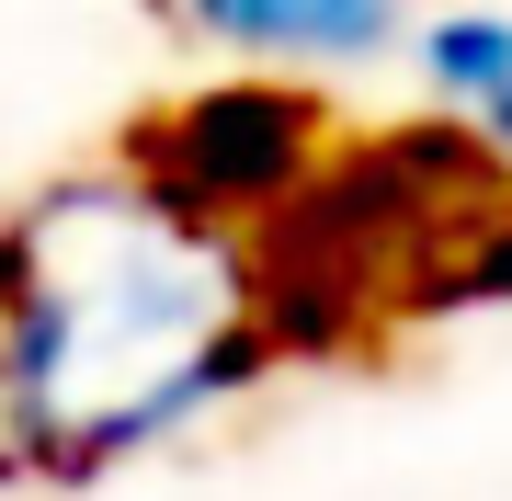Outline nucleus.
<instances>
[{
    "label": "nucleus",
    "instance_id": "obj_1",
    "mask_svg": "<svg viewBox=\"0 0 512 501\" xmlns=\"http://www.w3.org/2000/svg\"><path fill=\"white\" fill-rule=\"evenodd\" d=\"M274 308L217 194L137 160L69 171L0 228V467L103 490L251 399Z\"/></svg>",
    "mask_w": 512,
    "mask_h": 501
},
{
    "label": "nucleus",
    "instance_id": "obj_3",
    "mask_svg": "<svg viewBox=\"0 0 512 501\" xmlns=\"http://www.w3.org/2000/svg\"><path fill=\"white\" fill-rule=\"evenodd\" d=\"M410 80L433 92L444 126H467L490 160H512V12L490 0H444V12L410 23Z\"/></svg>",
    "mask_w": 512,
    "mask_h": 501
},
{
    "label": "nucleus",
    "instance_id": "obj_2",
    "mask_svg": "<svg viewBox=\"0 0 512 501\" xmlns=\"http://www.w3.org/2000/svg\"><path fill=\"white\" fill-rule=\"evenodd\" d=\"M160 23L274 80H342L410 46L421 0H160Z\"/></svg>",
    "mask_w": 512,
    "mask_h": 501
}]
</instances>
